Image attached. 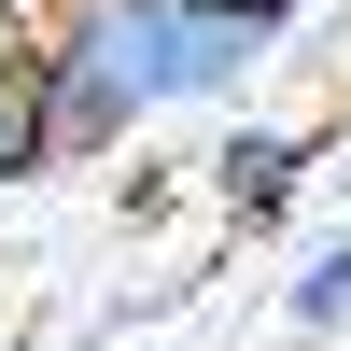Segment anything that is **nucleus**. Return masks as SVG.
<instances>
[{
	"mask_svg": "<svg viewBox=\"0 0 351 351\" xmlns=\"http://www.w3.org/2000/svg\"><path fill=\"white\" fill-rule=\"evenodd\" d=\"M281 28H295V0H43L14 43L43 155L84 169V155H127L155 112L239 99Z\"/></svg>",
	"mask_w": 351,
	"mask_h": 351,
	"instance_id": "f257e3e1",
	"label": "nucleus"
},
{
	"mask_svg": "<svg viewBox=\"0 0 351 351\" xmlns=\"http://www.w3.org/2000/svg\"><path fill=\"white\" fill-rule=\"evenodd\" d=\"M211 197H225L239 239H267V225L309 197V141H295V127H225V141H211Z\"/></svg>",
	"mask_w": 351,
	"mask_h": 351,
	"instance_id": "f03ea898",
	"label": "nucleus"
},
{
	"mask_svg": "<svg viewBox=\"0 0 351 351\" xmlns=\"http://www.w3.org/2000/svg\"><path fill=\"white\" fill-rule=\"evenodd\" d=\"M281 324H295V337H337V324H351V239H324V253L295 267V295H281Z\"/></svg>",
	"mask_w": 351,
	"mask_h": 351,
	"instance_id": "7ed1b4c3",
	"label": "nucleus"
},
{
	"mask_svg": "<svg viewBox=\"0 0 351 351\" xmlns=\"http://www.w3.org/2000/svg\"><path fill=\"white\" fill-rule=\"evenodd\" d=\"M28 169H56V155H43V112H28V71H0V183H28Z\"/></svg>",
	"mask_w": 351,
	"mask_h": 351,
	"instance_id": "20e7f679",
	"label": "nucleus"
},
{
	"mask_svg": "<svg viewBox=\"0 0 351 351\" xmlns=\"http://www.w3.org/2000/svg\"><path fill=\"white\" fill-rule=\"evenodd\" d=\"M28 14H43V0H28Z\"/></svg>",
	"mask_w": 351,
	"mask_h": 351,
	"instance_id": "39448f33",
	"label": "nucleus"
}]
</instances>
